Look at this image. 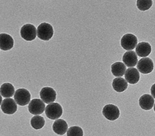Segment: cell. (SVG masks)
Listing matches in <instances>:
<instances>
[{"label": "cell", "mask_w": 155, "mask_h": 136, "mask_svg": "<svg viewBox=\"0 0 155 136\" xmlns=\"http://www.w3.org/2000/svg\"><path fill=\"white\" fill-rule=\"evenodd\" d=\"M126 71L125 65L120 62H117L111 65V72L116 77H122Z\"/></svg>", "instance_id": "obj_18"}, {"label": "cell", "mask_w": 155, "mask_h": 136, "mask_svg": "<svg viewBox=\"0 0 155 136\" xmlns=\"http://www.w3.org/2000/svg\"><path fill=\"white\" fill-rule=\"evenodd\" d=\"M124 63L127 67H134L138 62L136 53L134 51H128L125 52L123 57Z\"/></svg>", "instance_id": "obj_15"}, {"label": "cell", "mask_w": 155, "mask_h": 136, "mask_svg": "<svg viewBox=\"0 0 155 136\" xmlns=\"http://www.w3.org/2000/svg\"><path fill=\"white\" fill-rule=\"evenodd\" d=\"M17 105L13 99L11 98L5 99L1 104L2 112L7 115H13L17 110Z\"/></svg>", "instance_id": "obj_10"}, {"label": "cell", "mask_w": 155, "mask_h": 136, "mask_svg": "<svg viewBox=\"0 0 155 136\" xmlns=\"http://www.w3.org/2000/svg\"><path fill=\"white\" fill-rule=\"evenodd\" d=\"M37 36L44 40H49L52 38L54 31L52 26L49 24L44 22L41 24L37 29Z\"/></svg>", "instance_id": "obj_1"}, {"label": "cell", "mask_w": 155, "mask_h": 136, "mask_svg": "<svg viewBox=\"0 0 155 136\" xmlns=\"http://www.w3.org/2000/svg\"><path fill=\"white\" fill-rule=\"evenodd\" d=\"M125 80L130 84H136L139 82L140 78L139 72L136 68L131 67L127 69L125 73Z\"/></svg>", "instance_id": "obj_11"}, {"label": "cell", "mask_w": 155, "mask_h": 136, "mask_svg": "<svg viewBox=\"0 0 155 136\" xmlns=\"http://www.w3.org/2000/svg\"><path fill=\"white\" fill-rule=\"evenodd\" d=\"M150 92L151 95H152V96L155 99V83L151 86Z\"/></svg>", "instance_id": "obj_23"}, {"label": "cell", "mask_w": 155, "mask_h": 136, "mask_svg": "<svg viewBox=\"0 0 155 136\" xmlns=\"http://www.w3.org/2000/svg\"><path fill=\"white\" fill-rule=\"evenodd\" d=\"M15 92L14 86L10 83H5L1 87V94L4 98L12 97Z\"/></svg>", "instance_id": "obj_19"}, {"label": "cell", "mask_w": 155, "mask_h": 136, "mask_svg": "<svg viewBox=\"0 0 155 136\" xmlns=\"http://www.w3.org/2000/svg\"><path fill=\"white\" fill-rule=\"evenodd\" d=\"M20 34L22 38L25 40H34L36 37V28L33 24H25L21 28Z\"/></svg>", "instance_id": "obj_6"}, {"label": "cell", "mask_w": 155, "mask_h": 136, "mask_svg": "<svg viewBox=\"0 0 155 136\" xmlns=\"http://www.w3.org/2000/svg\"><path fill=\"white\" fill-rule=\"evenodd\" d=\"M62 114V108L57 103H52L46 107V115L51 120H57L61 117Z\"/></svg>", "instance_id": "obj_2"}, {"label": "cell", "mask_w": 155, "mask_h": 136, "mask_svg": "<svg viewBox=\"0 0 155 136\" xmlns=\"http://www.w3.org/2000/svg\"><path fill=\"white\" fill-rule=\"evenodd\" d=\"M138 70L143 74H148L152 72L154 69V63L151 59L145 57L140 59L137 66Z\"/></svg>", "instance_id": "obj_8"}, {"label": "cell", "mask_w": 155, "mask_h": 136, "mask_svg": "<svg viewBox=\"0 0 155 136\" xmlns=\"http://www.w3.org/2000/svg\"><path fill=\"white\" fill-rule=\"evenodd\" d=\"M30 123L34 129L35 130H40L45 126V119L42 116L36 115L32 117Z\"/></svg>", "instance_id": "obj_20"}, {"label": "cell", "mask_w": 155, "mask_h": 136, "mask_svg": "<svg viewBox=\"0 0 155 136\" xmlns=\"http://www.w3.org/2000/svg\"><path fill=\"white\" fill-rule=\"evenodd\" d=\"M112 86L115 91L118 92H122L127 89L128 83L123 78H116L113 81Z\"/></svg>", "instance_id": "obj_17"}, {"label": "cell", "mask_w": 155, "mask_h": 136, "mask_svg": "<svg viewBox=\"0 0 155 136\" xmlns=\"http://www.w3.org/2000/svg\"><path fill=\"white\" fill-rule=\"evenodd\" d=\"M154 111H155V105H154Z\"/></svg>", "instance_id": "obj_24"}, {"label": "cell", "mask_w": 155, "mask_h": 136, "mask_svg": "<svg viewBox=\"0 0 155 136\" xmlns=\"http://www.w3.org/2000/svg\"><path fill=\"white\" fill-rule=\"evenodd\" d=\"M83 135L82 128L77 126L71 127L67 131V136H83Z\"/></svg>", "instance_id": "obj_21"}, {"label": "cell", "mask_w": 155, "mask_h": 136, "mask_svg": "<svg viewBox=\"0 0 155 136\" xmlns=\"http://www.w3.org/2000/svg\"><path fill=\"white\" fill-rule=\"evenodd\" d=\"M102 114L108 120L114 121L119 118L120 111L117 106L114 105H107L103 108Z\"/></svg>", "instance_id": "obj_4"}, {"label": "cell", "mask_w": 155, "mask_h": 136, "mask_svg": "<svg viewBox=\"0 0 155 136\" xmlns=\"http://www.w3.org/2000/svg\"><path fill=\"white\" fill-rule=\"evenodd\" d=\"M153 5L152 1H137V6L140 11H145L151 7Z\"/></svg>", "instance_id": "obj_22"}, {"label": "cell", "mask_w": 155, "mask_h": 136, "mask_svg": "<svg viewBox=\"0 0 155 136\" xmlns=\"http://www.w3.org/2000/svg\"><path fill=\"white\" fill-rule=\"evenodd\" d=\"M45 108V105L41 99H34L29 104V112L32 115H39L43 114Z\"/></svg>", "instance_id": "obj_7"}, {"label": "cell", "mask_w": 155, "mask_h": 136, "mask_svg": "<svg viewBox=\"0 0 155 136\" xmlns=\"http://www.w3.org/2000/svg\"><path fill=\"white\" fill-rule=\"evenodd\" d=\"M68 129V125L67 122L63 119H57L54 121L52 125L53 131L58 135H64L67 132Z\"/></svg>", "instance_id": "obj_14"}, {"label": "cell", "mask_w": 155, "mask_h": 136, "mask_svg": "<svg viewBox=\"0 0 155 136\" xmlns=\"http://www.w3.org/2000/svg\"><path fill=\"white\" fill-rule=\"evenodd\" d=\"M139 105L142 109L150 110L153 108L155 100L149 94H144L139 99Z\"/></svg>", "instance_id": "obj_12"}, {"label": "cell", "mask_w": 155, "mask_h": 136, "mask_svg": "<svg viewBox=\"0 0 155 136\" xmlns=\"http://www.w3.org/2000/svg\"><path fill=\"white\" fill-rule=\"evenodd\" d=\"M41 99L46 104H49L54 102L56 99V92L52 88H43L40 92Z\"/></svg>", "instance_id": "obj_9"}, {"label": "cell", "mask_w": 155, "mask_h": 136, "mask_svg": "<svg viewBox=\"0 0 155 136\" xmlns=\"http://www.w3.org/2000/svg\"><path fill=\"white\" fill-rule=\"evenodd\" d=\"M14 99L18 105L24 106L30 102L31 94L27 89H19L16 90L14 95Z\"/></svg>", "instance_id": "obj_3"}, {"label": "cell", "mask_w": 155, "mask_h": 136, "mask_svg": "<svg viewBox=\"0 0 155 136\" xmlns=\"http://www.w3.org/2000/svg\"><path fill=\"white\" fill-rule=\"evenodd\" d=\"M151 52L150 45L147 42H142L137 45L136 48V54L140 57H148Z\"/></svg>", "instance_id": "obj_16"}, {"label": "cell", "mask_w": 155, "mask_h": 136, "mask_svg": "<svg viewBox=\"0 0 155 136\" xmlns=\"http://www.w3.org/2000/svg\"><path fill=\"white\" fill-rule=\"evenodd\" d=\"M138 43L137 37L132 34H127L121 40V45L125 50H131L136 47Z\"/></svg>", "instance_id": "obj_5"}, {"label": "cell", "mask_w": 155, "mask_h": 136, "mask_svg": "<svg viewBox=\"0 0 155 136\" xmlns=\"http://www.w3.org/2000/svg\"><path fill=\"white\" fill-rule=\"evenodd\" d=\"M1 46L0 48L2 50H10L13 48L14 45V40L11 35L6 34H1Z\"/></svg>", "instance_id": "obj_13"}]
</instances>
